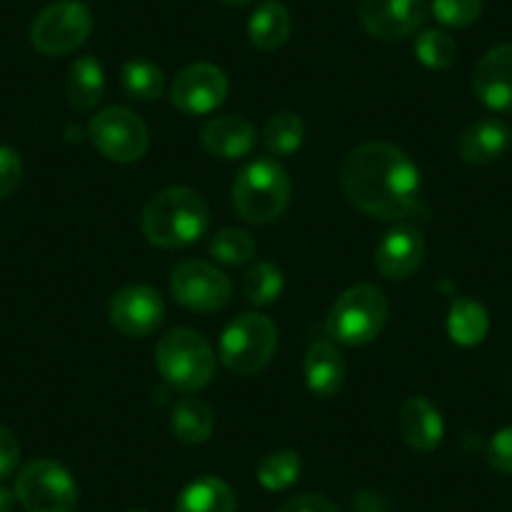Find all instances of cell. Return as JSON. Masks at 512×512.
<instances>
[{
  "label": "cell",
  "instance_id": "31",
  "mask_svg": "<svg viewBox=\"0 0 512 512\" xmlns=\"http://www.w3.org/2000/svg\"><path fill=\"white\" fill-rule=\"evenodd\" d=\"M482 0H432V16L447 28H467L480 18Z\"/></svg>",
  "mask_w": 512,
  "mask_h": 512
},
{
  "label": "cell",
  "instance_id": "18",
  "mask_svg": "<svg viewBox=\"0 0 512 512\" xmlns=\"http://www.w3.org/2000/svg\"><path fill=\"white\" fill-rule=\"evenodd\" d=\"M512 146V131L500 121V118H482L475 121L465 134L460 136V156L462 161L472 166L492 164L502 159Z\"/></svg>",
  "mask_w": 512,
  "mask_h": 512
},
{
  "label": "cell",
  "instance_id": "12",
  "mask_svg": "<svg viewBox=\"0 0 512 512\" xmlns=\"http://www.w3.org/2000/svg\"><path fill=\"white\" fill-rule=\"evenodd\" d=\"M229 81L214 63H194L176 76L171 86V103L186 116H204L226 101Z\"/></svg>",
  "mask_w": 512,
  "mask_h": 512
},
{
  "label": "cell",
  "instance_id": "15",
  "mask_svg": "<svg viewBox=\"0 0 512 512\" xmlns=\"http://www.w3.org/2000/svg\"><path fill=\"white\" fill-rule=\"evenodd\" d=\"M472 91L490 111L512 113V43L495 46L480 58Z\"/></svg>",
  "mask_w": 512,
  "mask_h": 512
},
{
  "label": "cell",
  "instance_id": "6",
  "mask_svg": "<svg viewBox=\"0 0 512 512\" xmlns=\"http://www.w3.org/2000/svg\"><path fill=\"white\" fill-rule=\"evenodd\" d=\"M279 347V329L264 314H241L224 329L219 357L229 372L239 377L262 372Z\"/></svg>",
  "mask_w": 512,
  "mask_h": 512
},
{
  "label": "cell",
  "instance_id": "14",
  "mask_svg": "<svg viewBox=\"0 0 512 512\" xmlns=\"http://www.w3.org/2000/svg\"><path fill=\"white\" fill-rule=\"evenodd\" d=\"M425 239L412 224H400L382 236L374 249V267L384 279H407L422 267Z\"/></svg>",
  "mask_w": 512,
  "mask_h": 512
},
{
  "label": "cell",
  "instance_id": "30",
  "mask_svg": "<svg viewBox=\"0 0 512 512\" xmlns=\"http://www.w3.org/2000/svg\"><path fill=\"white\" fill-rule=\"evenodd\" d=\"M415 56L425 68L445 71V68H450L457 61V43L450 33L430 28V31H422L417 36Z\"/></svg>",
  "mask_w": 512,
  "mask_h": 512
},
{
  "label": "cell",
  "instance_id": "17",
  "mask_svg": "<svg viewBox=\"0 0 512 512\" xmlns=\"http://www.w3.org/2000/svg\"><path fill=\"white\" fill-rule=\"evenodd\" d=\"M397 430L412 450L432 452L442 442L445 422L440 410L427 397H410L397 417Z\"/></svg>",
  "mask_w": 512,
  "mask_h": 512
},
{
  "label": "cell",
  "instance_id": "23",
  "mask_svg": "<svg viewBox=\"0 0 512 512\" xmlns=\"http://www.w3.org/2000/svg\"><path fill=\"white\" fill-rule=\"evenodd\" d=\"M216 425L214 410L199 397H184L171 412V432L184 445H201L211 437Z\"/></svg>",
  "mask_w": 512,
  "mask_h": 512
},
{
  "label": "cell",
  "instance_id": "1",
  "mask_svg": "<svg viewBox=\"0 0 512 512\" xmlns=\"http://www.w3.org/2000/svg\"><path fill=\"white\" fill-rule=\"evenodd\" d=\"M339 184L352 206L382 221H402L420 209V169L402 149L369 141L349 151Z\"/></svg>",
  "mask_w": 512,
  "mask_h": 512
},
{
  "label": "cell",
  "instance_id": "39",
  "mask_svg": "<svg viewBox=\"0 0 512 512\" xmlns=\"http://www.w3.org/2000/svg\"><path fill=\"white\" fill-rule=\"evenodd\" d=\"M123 512H146V510H139V507H131V510H123Z\"/></svg>",
  "mask_w": 512,
  "mask_h": 512
},
{
  "label": "cell",
  "instance_id": "37",
  "mask_svg": "<svg viewBox=\"0 0 512 512\" xmlns=\"http://www.w3.org/2000/svg\"><path fill=\"white\" fill-rule=\"evenodd\" d=\"M16 502V492L8 490V487H0V512H13Z\"/></svg>",
  "mask_w": 512,
  "mask_h": 512
},
{
  "label": "cell",
  "instance_id": "27",
  "mask_svg": "<svg viewBox=\"0 0 512 512\" xmlns=\"http://www.w3.org/2000/svg\"><path fill=\"white\" fill-rule=\"evenodd\" d=\"M299 472H302V460L294 450H277L272 455L264 457L256 467V480L264 490H287L294 482L299 480Z\"/></svg>",
  "mask_w": 512,
  "mask_h": 512
},
{
  "label": "cell",
  "instance_id": "34",
  "mask_svg": "<svg viewBox=\"0 0 512 512\" xmlns=\"http://www.w3.org/2000/svg\"><path fill=\"white\" fill-rule=\"evenodd\" d=\"M18 462H21V442L8 427L0 425V480L11 477Z\"/></svg>",
  "mask_w": 512,
  "mask_h": 512
},
{
  "label": "cell",
  "instance_id": "16",
  "mask_svg": "<svg viewBox=\"0 0 512 512\" xmlns=\"http://www.w3.org/2000/svg\"><path fill=\"white\" fill-rule=\"evenodd\" d=\"M201 146L214 159H244L256 146V128L244 116H219L201 128Z\"/></svg>",
  "mask_w": 512,
  "mask_h": 512
},
{
  "label": "cell",
  "instance_id": "5",
  "mask_svg": "<svg viewBox=\"0 0 512 512\" xmlns=\"http://www.w3.org/2000/svg\"><path fill=\"white\" fill-rule=\"evenodd\" d=\"M387 317H390V304L382 289L374 284H357L334 302L324 329L337 344L362 347L379 337Z\"/></svg>",
  "mask_w": 512,
  "mask_h": 512
},
{
  "label": "cell",
  "instance_id": "20",
  "mask_svg": "<svg viewBox=\"0 0 512 512\" xmlns=\"http://www.w3.org/2000/svg\"><path fill=\"white\" fill-rule=\"evenodd\" d=\"M292 33V16L279 0H267L249 18V41L259 51H279Z\"/></svg>",
  "mask_w": 512,
  "mask_h": 512
},
{
  "label": "cell",
  "instance_id": "19",
  "mask_svg": "<svg viewBox=\"0 0 512 512\" xmlns=\"http://www.w3.org/2000/svg\"><path fill=\"white\" fill-rule=\"evenodd\" d=\"M344 359L332 342H314L304 357V379L312 395L334 397L344 384Z\"/></svg>",
  "mask_w": 512,
  "mask_h": 512
},
{
  "label": "cell",
  "instance_id": "7",
  "mask_svg": "<svg viewBox=\"0 0 512 512\" xmlns=\"http://www.w3.org/2000/svg\"><path fill=\"white\" fill-rule=\"evenodd\" d=\"M16 500L26 512H76L78 487L56 460H33L18 472Z\"/></svg>",
  "mask_w": 512,
  "mask_h": 512
},
{
  "label": "cell",
  "instance_id": "11",
  "mask_svg": "<svg viewBox=\"0 0 512 512\" xmlns=\"http://www.w3.org/2000/svg\"><path fill=\"white\" fill-rule=\"evenodd\" d=\"M164 299L154 287L146 284H128L113 294L108 304V317L111 324L123 337H149L164 322Z\"/></svg>",
  "mask_w": 512,
  "mask_h": 512
},
{
  "label": "cell",
  "instance_id": "38",
  "mask_svg": "<svg viewBox=\"0 0 512 512\" xmlns=\"http://www.w3.org/2000/svg\"><path fill=\"white\" fill-rule=\"evenodd\" d=\"M224 6H234V8H241V6H251V3H256V0H221Z\"/></svg>",
  "mask_w": 512,
  "mask_h": 512
},
{
  "label": "cell",
  "instance_id": "28",
  "mask_svg": "<svg viewBox=\"0 0 512 512\" xmlns=\"http://www.w3.org/2000/svg\"><path fill=\"white\" fill-rule=\"evenodd\" d=\"M284 292L282 269L274 267L272 262H256L244 277V294L256 307L274 304Z\"/></svg>",
  "mask_w": 512,
  "mask_h": 512
},
{
  "label": "cell",
  "instance_id": "3",
  "mask_svg": "<svg viewBox=\"0 0 512 512\" xmlns=\"http://www.w3.org/2000/svg\"><path fill=\"white\" fill-rule=\"evenodd\" d=\"M234 209L249 224H272L287 211L292 179L274 159H256L239 171L234 181Z\"/></svg>",
  "mask_w": 512,
  "mask_h": 512
},
{
  "label": "cell",
  "instance_id": "10",
  "mask_svg": "<svg viewBox=\"0 0 512 512\" xmlns=\"http://www.w3.org/2000/svg\"><path fill=\"white\" fill-rule=\"evenodd\" d=\"M171 294L191 312H219L231 299V282L214 264L181 262L171 272Z\"/></svg>",
  "mask_w": 512,
  "mask_h": 512
},
{
  "label": "cell",
  "instance_id": "13",
  "mask_svg": "<svg viewBox=\"0 0 512 512\" xmlns=\"http://www.w3.org/2000/svg\"><path fill=\"white\" fill-rule=\"evenodd\" d=\"M357 16L364 31L379 41H400L422 28L425 0H359Z\"/></svg>",
  "mask_w": 512,
  "mask_h": 512
},
{
  "label": "cell",
  "instance_id": "26",
  "mask_svg": "<svg viewBox=\"0 0 512 512\" xmlns=\"http://www.w3.org/2000/svg\"><path fill=\"white\" fill-rule=\"evenodd\" d=\"M264 144L272 156H292L304 144V121L297 113H277L264 128Z\"/></svg>",
  "mask_w": 512,
  "mask_h": 512
},
{
  "label": "cell",
  "instance_id": "2",
  "mask_svg": "<svg viewBox=\"0 0 512 512\" xmlns=\"http://www.w3.org/2000/svg\"><path fill=\"white\" fill-rule=\"evenodd\" d=\"M209 206L204 196L186 186H171L159 191L141 211V231L146 241L161 249H181L209 229Z\"/></svg>",
  "mask_w": 512,
  "mask_h": 512
},
{
  "label": "cell",
  "instance_id": "36",
  "mask_svg": "<svg viewBox=\"0 0 512 512\" xmlns=\"http://www.w3.org/2000/svg\"><path fill=\"white\" fill-rule=\"evenodd\" d=\"M387 510V502L379 492L374 490H362L359 495H354V512H384Z\"/></svg>",
  "mask_w": 512,
  "mask_h": 512
},
{
  "label": "cell",
  "instance_id": "9",
  "mask_svg": "<svg viewBox=\"0 0 512 512\" xmlns=\"http://www.w3.org/2000/svg\"><path fill=\"white\" fill-rule=\"evenodd\" d=\"M91 11L78 0H61L43 8L31 26V43L43 56H68L88 41Z\"/></svg>",
  "mask_w": 512,
  "mask_h": 512
},
{
  "label": "cell",
  "instance_id": "22",
  "mask_svg": "<svg viewBox=\"0 0 512 512\" xmlns=\"http://www.w3.org/2000/svg\"><path fill=\"white\" fill-rule=\"evenodd\" d=\"M490 332V314L480 302L455 297L447 314V334L460 347H477Z\"/></svg>",
  "mask_w": 512,
  "mask_h": 512
},
{
  "label": "cell",
  "instance_id": "29",
  "mask_svg": "<svg viewBox=\"0 0 512 512\" xmlns=\"http://www.w3.org/2000/svg\"><path fill=\"white\" fill-rule=\"evenodd\" d=\"M209 251L216 262L226 264V267H241L254 259L256 241L244 229H221L211 236Z\"/></svg>",
  "mask_w": 512,
  "mask_h": 512
},
{
  "label": "cell",
  "instance_id": "24",
  "mask_svg": "<svg viewBox=\"0 0 512 512\" xmlns=\"http://www.w3.org/2000/svg\"><path fill=\"white\" fill-rule=\"evenodd\" d=\"M103 91H106V73H103L101 61H96L93 56L78 58L71 71H68L66 81L71 106L78 108V111H91L103 98Z\"/></svg>",
  "mask_w": 512,
  "mask_h": 512
},
{
  "label": "cell",
  "instance_id": "8",
  "mask_svg": "<svg viewBox=\"0 0 512 512\" xmlns=\"http://www.w3.org/2000/svg\"><path fill=\"white\" fill-rule=\"evenodd\" d=\"M88 136H91V144L116 164H134L144 159L151 144L146 123L123 106L98 111L88 123Z\"/></svg>",
  "mask_w": 512,
  "mask_h": 512
},
{
  "label": "cell",
  "instance_id": "25",
  "mask_svg": "<svg viewBox=\"0 0 512 512\" xmlns=\"http://www.w3.org/2000/svg\"><path fill=\"white\" fill-rule=\"evenodd\" d=\"M121 88L134 101H156L164 93V73L146 58L128 61L121 71Z\"/></svg>",
  "mask_w": 512,
  "mask_h": 512
},
{
  "label": "cell",
  "instance_id": "35",
  "mask_svg": "<svg viewBox=\"0 0 512 512\" xmlns=\"http://www.w3.org/2000/svg\"><path fill=\"white\" fill-rule=\"evenodd\" d=\"M277 512H339L337 505L332 500H327L324 495H314V492H307V495L289 497Z\"/></svg>",
  "mask_w": 512,
  "mask_h": 512
},
{
  "label": "cell",
  "instance_id": "4",
  "mask_svg": "<svg viewBox=\"0 0 512 512\" xmlns=\"http://www.w3.org/2000/svg\"><path fill=\"white\" fill-rule=\"evenodd\" d=\"M154 357L164 382L179 392H199L214 379L216 354L194 329H171L159 339Z\"/></svg>",
  "mask_w": 512,
  "mask_h": 512
},
{
  "label": "cell",
  "instance_id": "33",
  "mask_svg": "<svg viewBox=\"0 0 512 512\" xmlns=\"http://www.w3.org/2000/svg\"><path fill=\"white\" fill-rule=\"evenodd\" d=\"M487 460L502 475H512V427L495 432L487 445Z\"/></svg>",
  "mask_w": 512,
  "mask_h": 512
},
{
  "label": "cell",
  "instance_id": "32",
  "mask_svg": "<svg viewBox=\"0 0 512 512\" xmlns=\"http://www.w3.org/2000/svg\"><path fill=\"white\" fill-rule=\"evenodd\" d=\"M23 181V159L11 146H0V201L16 194Z\"/></svg>",
  "mask_w": 512,
  "mask_h": 512
},
{
  "label": "cell",
  "instance_id": "21",
  "mask_svg": "<svg viewBox=\"0 0 512 512\" xmlns=\"http://www.w3.org/2000/svg\"><path fill=\"white\" fill-rule=\"evenodd\" d=\"M174 512H236V495L221 477H199L181 490Z\"/></svg>",
  "mask_w": 512,
  "mask_h": 512
}]
</instances>
